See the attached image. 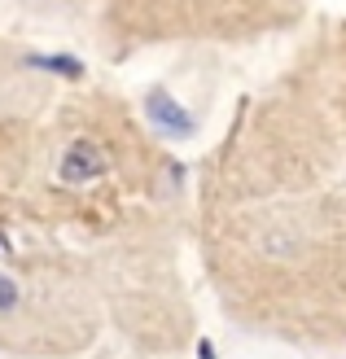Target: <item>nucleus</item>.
<instances>
[{"mask_svg":"<svg viewBox=\"0 0 346 359\" xmlns=\"http://www.w3.org/2000/svg\"><path fill=\"white\" fill-rule=\"evenodd\" d=\"M193 197L197 259L232 325L346 346V93L329 35L237 105Z\"/></svg>","mask_w":346,"mask_h":359,"instance_id":"nucleus-1","label":"nucleus"},{"mask_svg":"<svg viewBox=\"0 0 346 359\" xmlns=\"http://www.w3.org/2000/svg\"><path fill=\"white\" fill-rule=\"evenodd\" d=\"M101 329L93 263L31 241L0 245V359H75Z\"/></svg>","mask_w":346,"mask_h":359,"instance_id":"nucleus-2","label":"nucleus"},{"mask_svg":"<svg viewBox=\"0 0 346 359\" xmlns=\"http://www.w3.org/2000/svg\"><path fill=\"white\" fill-rule=\"evenodd\" d=\"M18 9H27L40 22H84L93 18L97 0H18Z\"/></svg>","mask_w":346,"mask_h":359,"instance_id":"nucleus-4","label":"nucleus"},{"mask_svg":"<svg viewBox=\"0 0 346 359\" xmlns=\"http://www.w3.org/2000/svg\"><path fill=\"white\" fill-rule=\"evenodd\" d=\"M312 0H97L93 27L105 57L162 44H259L294 31Z\"/></svg>","mask_w":346,"mask_h":359,"instance_id":"nucleus-3","label":"nucleus"},{"mask_svg":"<svg viewBox=\"0 0 346 359\" xmlns=\"http://www.w3.org/2000/svg\"><path fill=\"white\" fill-rule=\"evenodd\" d=\"M329 35V53H333V66H338V79H342V93H346V18L333 27V31H324Z\"/></svg>","mask_w":346,"mask_h":359,"instance_id":"nucleus-5","label":"nucleus"}]
</instances>
